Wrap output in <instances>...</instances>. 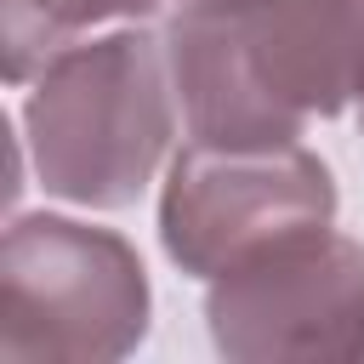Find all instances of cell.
Segmentation results:
<instances>
[{
  "label": "cell",
  "instance_id": "obj_1",
  "mask_svg": "<svg viewBox=\"0 0 364 364\" xmlns=\"http://www.w3.org/2000/svg\"><path fill=\"white\" fill-rule=\"evenodd\" d=\"M165 63L193 142L279 148L364 97V0H176Z\"/></svg>",
  "mask_w": 364,
  "mask_h": 364
},
{
  "label": "cell",
  "instance_id": "obj_2",
  "mask_svg": "<svg viewBox=\"0 0 364 364\" xmlns=\"http://www.w3.org/2000/svg\"><path fill=\"white\" fill-rule=\"evenodd\" d=\"M165 40L108 34L63 46L28 91L23 125L46 193L74 205H131L171 142Z\"/></svg>",
  "mask_w": 364,
  "mask_h": 364
},
{
  "label": "cell",
  "instance_id": "obj_3",
  "mask_svg": "<svg viewBox=\"0 0 364 364\" xmlns=\"http://www.w3.org/2000/svg\"><path fill=\"white\" fill-rule=\"evenodd\" d=\"M148 330L136 250L68 216H23L0 250V364H108Z\"/></svg>",
  "mask_w": 364,
  "mask_h": 364
},
{
  "label": "cell",
  "instance_id": "obj_4",
  "mask_svg": "<svg viewBox=\"0 0 364 364\" xmlns=\"http://www.w3.org/2000/svg\"><path fill=\"white\" fill-rule=\"evenodd\" d=\"M205 318L239 364L364 358V245L330 222L273 239L210 279Z\"/></svg>",
  "mask_w": 364,
  "mask_h": 364
},
{
  "label": "cell",
  "instance_id": "obj_5",
  "mask_svg": "<svg viewBox=\"0 0 364 364\" xmlns=\"http://www.w3.org/2000/svg\"><path fill=\"white\" fill-rule=\"evenodd\" d=\"M336 216L330 171L296 148H216L193 142L171 159L159 199V239L176 267L216 279L273 239L324 228Z\"/></svg>",
  "mask_w": 364,
  "mask_h": 364
},
{
  "label": "cell",
  "instance_id": "obj_6",
  "mask_svg": "<svg viewBox=\"0 0 364 364\" xmlns=\"http://www.w3.org/2000/svg\"><path fill=\"white\" fill-rule=\"evenodd\" d=\"M159 0H0V46H6V74L28 80L40 74L74 34L114 23V17H148Z\"/></svg>",
  "mask_w": 364,
  "mask_h": 364
},
{
  "label": "cell",
  "instance_id": "obj_7",
  "mask_svg": "<svg viewBox=\"0 0 364 364\" xmlns=\"http://www.w3.org/2000/svg\"><path fill=\"white\" fill-rule=\"evenodd\" d=\"M358 102H364V97H358ZM358 125H364V108H358Z\"/></svg>",
  "mask_w": 364,
  "mask_h": 364
}]
</instances>
